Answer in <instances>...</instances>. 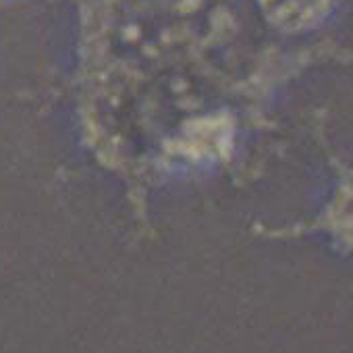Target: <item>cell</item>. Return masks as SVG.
<instances>
[{"mask_svg":"<svg viewBox=\"0 0 353 353\" xmlns=\"http://www.w3.org/2000/svg\"><path fill=\"white\" fill-rule=\"evenodd\" d=\"M266 17L285 30H303L318 23L332 7V0H262Z\"/></svg>","mask_w":353,"mask_h":353,"instance_id":"obj_1","label":"cell"}]
</instances>
